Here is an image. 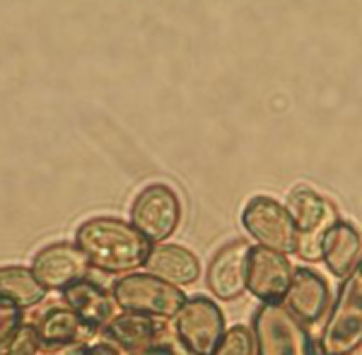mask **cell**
Returning a JSON list of instances; mask_svg holds the SVG:
<instances>
[{
    "label": "cell",
    "mask_w": 362,
    "mask_h": 355,
    "mask_svg": "<svg viewBox=\"0 0 362 355\" xmlns=\"http://www.w3.org/2000/svg\"><path fill=\"white\" fill-rule=\"evenodd\" d=\"M143 269L181 288V285H191L198 281L201 261L191 249L181 247V244H155Z\"/></svg>",
    "instance_id": "obj_15"
},
{
    "label": "cell",
    "mask_w": 362,
    "mask_h": 355,
    "mask_svg": "<svg viewBox=\"0 0 362 355\" xmlns=\"http://www.w3.org/2000/svg\"><path fill=\"white\" fill-rule=\"evenodd\" d=\"M181 223V201L167 184H148L131 203V225L150 244H162Z\"/></svg>",
    "instance_id": "obj_7"
},
{
    "label": "cell",
    "mask_w": 362,
    "mask_h": 355,
    "mask_svg": "<svg viewBox=\"0 0 362 355\" xmlns=\"http://www.w3.org/2000/svg\"><path fill=\"white\" fill-rule=\"evenodd\" d=\"M102 334H104V341L112 343L116 351L133 355L160 341L162 336H165V327H162L160 319L124 312V314H119V317H114L112 324H109Z\"/></svg>",
    "instance_id": "obj_14"
},
{
    "label": "cell",
    "mask_w": 362,
    "mask_h": 355,
    "mask_svg": "<svg viewBox=\"0 0 362 355\" xmlns=\"http://www.w3.org/2000/svg\"><path fill=\"white\" fill-rule=\"evenodd\" d=\"M362 256V235L348 220H338V223L326 232L324 244H321V259H324L326 269L334 273L336 278H346L355 264Z\"/></svg>",
    "instance_id": "obj_16"
},
{
    "label": "cell",
    "mask_w": 362,
    "mask_h": 355,
    "mask_svg": "<svg viewBox=\"0 0 362 355\" xmlns=\"http://www.w3.org/2000/svg\"><path fill=\"white\" fill-rule=\"evenodd\" d=\"M39 348H42V341H39L37 327L25 324L13 339L0 346V355H39Z\"/></svg>",
    "instance_id": "obj_20"
},
{
    "label": "cell",
    "mask_w": 362,
    "mask_h": 355,
    "mask_svg": "<svg viewBox=\"0 0 362 355\" xmlns=\"http://www.w3.org/2000/svg\"><path fill=\"white\" fill-rule=\"evenodd\" d=\"M133 355H189V353H181L179 346H174V343H167L165 336H162L160 341L153 343V346L143 348V351L133 353Z\"/></svg>",
    "instance_id": "obj_22"
},
{
    "label": "cell",
    "mask_w": 362,
    "mask_h": 355,
    "mask_svg": "<svg viewBox=\"0 0 362 355\" xmlns=\"http://www.w3.org/2000/svg\"><path fill=\"white\" fill-rule=\"evenodd\" d=\"M46 288L37 281L29 266H0V302H10L20 310H29L44 302Z\"/></svg>",
    "instance_id": "obj_18"
},
{
    "label": "cell",
    "mask_w": 362,
    "mask_h": 355,
    "mask_svg": "<svg viewBox=\"0 0 362 355\" xmlns=\"http://www.w3.org/2000/svg\"><path fill=\"white\" fill-rule=\"evenodd\" d=\"M25 327V310L10 302H0V346Z\"/></svg>",
    "instance_id": "obj_21"
},
{
    "label": "cell",
    "mask_w": 362,
    "mask_h": 355,
    "mask_svg": "<svg viewBox=\"0 0 362 355\" xmlns=\"http://www.w3.org/2000/svg\"><path fill=\"white\" fill-rule=\"evenodd\" d=\"M251 331L259 355H317L307 327L283 305L261 302L251 317Z\"/></svg>",
    "instance_id": "obj_5"
},
{
    "label": "cell",
    "mask_w": 362,
    "mask_h": 355,
    "mask_svg": "<svg viewBox=\"0 0 362 355\" xmlns=\"http://www.w3.org/2000/svg\"><path fill=\"white\" fill-rule=\"evenodd\" d=\"M114 302L119 310L128 314H143L153 319H172L177 317L184 302L189 300L184 290L177 285L162 281L153 273H128L119 278L112 288Z\"/></svg>",
    "instance_id": "obj_3"
},
{
    "label": "cell",
    "mask_w": 362,
    "mask_h": 355,
    "mask_svg": "<svg viewBox=\"0 0 362 355\" xmlns=\"http://www.w3.org/2000/svg\"><path fill=\"white\" fill-rule=\"evenodd\" d=\"M87 348L90 343H70V346H61L49 351V355H87Z\"/></svg>",
    "instance_id": "obj_23"
},
{
    "label": "cell",
    "mask_w": 362,
    "mask_h": 355,
    "mask_svg": "<svg viewBox=\"0 0 362 355\" xmlns=\"http://www.w3.org/2000/svg\"><path fill=\"white\" fill-rule=\"evenodd\" d=\"M34 327H37L39 341H42V348H46V351L70 346V343H90L92 336H97L78 314L63 305L46 310Z\"/></svg>",
    "instance_id": "obj_17"
},
{
    "label": "cell",
    "mask_w": 362,
    "mask_h": 355,
    "mask_svg": "<svg viewBox=\"0 0 362 355\" xmlns=\"http://www.w3.org/2000/svg\"><path fill=\"white\" fill-rule=\"evenodd\" d=\"M61 302H63V307H68L70 312L78 314L95 334H102L114 319L116 302H114L112 290L102 288V285L90 281V278L83 283H75L73 288L63 290Z\"/></svg>",
    "instance_id": "obj_13"
},
{
    "label": "cell",
    "mask_w": 362,
    "mask_h": 355,
    "mask_svg": "<svg viewBox=\"0 0 362 355\" xmlns=\"http://www.w3.org/2000/svg\"><path fill=\"white\" fill-rule=\"evenodd\" d=\"M280 305L293 314L297 322L312 327V324L324 319L326 310L331 307L329 285H326L321 273L309 269V266H300V269H295L290 288Z\"/></svg>",
    "instance_id": "obj_12"
},
{
    "label": "cell",
    "mask_w": 362,
    "mask_h": 355,
    "mask_svg": "<svg viewBox=\"0 0 362 355\" xmlns=\"http://www.w3.org/2000/svg\"><path fill=\"white\" fill-rule=\"evenodd\" d=\"M87 355H121V351H116L112 343L99 341V343H90V348H87Z\"/></svg>",
    "instance_id": "obj_24"
},
{
    "label": "cell",
    "mask_w": 362,
    "mask_h": 355,
    "mask_svg": "<svg viewBox=\"0 0 362 355\" xmlns=\"http://www.w3.org/2000/svg\"><path fill=\"white\" fill-rule=\"evenodd\" d=\"M362 348V256L343 278L319 336L321 355H355Z\"/></svg>",
    "instance_id": "obj_2"
},
{
    "label": "cell",
    "mask_w": 362,
    "mask_h": 355,
    "mask_svg": "<svg viewBox=\"0 0 362 355\" xmlns=\"http://www.w3.org/2000/svg\"><path fill=\"white\" fill-rule=\"evenodd\" d=\"M285 208L293 215L297 232H300V244H297V256L307 264L321 259V244L324 237L338 223V208L334 201L326 199L312 186H295L288 194Z\"/></svg>",
    "instance_id": "obj_4"
},
{
    "label": "cell",
    "mask_w": 362,
    "mask_h": 355,
    "mask_svg": "<svg viewBox=\"0 0 362 355\" xmlns=\"http://www.w3.org/2000/svg\"><path fill=\"white\" fill-rule=\"evenodd\" d=\"M242 228L249 232L259 247H266L278 254H297L300 232L283 203L271 196H254L242 211Z\"/></svg>",
    "instance_id": "obj_6"
},
{
    "label": "cell",
    "mask_w": 362,
    "mask_h": 355,
    "mask_svg": "<svg viewBox=\"0 0 362 355\" xmlns=\"http://www.w3.org/2000/svg\"><path fill=\"white\" fill-rule=\"evenodd\" d=\"M251 247L247 242H230L215 252L208 264L206 285L218 300L230 302L247 293V266Z\"/></svg>",
    "instance_id": "obj_11"
},
{
    "label": "cell",
    "mask_w": 362,
    "mask_h": 355,
    "mask_svg": "<svg viewBox=\"0 0 362 355\" xmlns=\"http://www.w3.org/2000/svg\"><path fill=\"white\" fill-rule=\"evenodd\" d=\"M225 314L206 295H196L184 302L174 317V334L179 346L189 355H210L225 336Z\"/></svg>",
    "instance_id": "obj_8"
},
{
    "label": "cell",
    "mask_w": 362,
    "mask_h": 355,
    "mask_svg": "<svg viewBox=\"0 0 362 355\" xmlns=\"http://www.w3.org/2000/svg\"><path fill=\"white\" fill-rule=\"evenodd\" d=\"M256 351V339L251 327L244 324H235L225 331V336L215 346V351L210 355H254Z\"/></svg>",
    "instance_id": "obj_19"
},
{
    "label": "cell",
    "mask_w": 362,
    "mask_h": 355,
    "mask_svg": "<svg viewBox=\"0 0 362 355\" xmlns=\"http://www.w3.org/2000/svg\"><path fill=\"white\" fill-rule=\"evenodd\" d=\"M293 264L285 254L271 252L266 247H251L247 266V290L261 302L280 305L293 281Z\"/></svg>",
    "instance_id": "obj_10"
},
{
    "label": "cell",
    "mask_w": 362,
    "mask_h": 355,
    "mask_svg": "<svg viewBox=\"0 0 362 355\" xmlns=\"http://www.w3.org/2000/svg\"><path fill=\"white\" fill-rule=\"evenodd\" d=\"M75 244L87 256L92 269L109 273V276L136 273V269L145 266L153 252V244L131 223L112 218V215H97L78 225Z\"/></svg>",
    "instance_id": "obj_1"
},
{
    "label": "cell",
    "mask_w": 362,
    "mask_h": 355,
    "mask_svg": "<svg viewBox=\"0 0 362 355\" xmlns=\"http://www.w3.org/2000/svg\"><path fill=\"white\" fill-rule=\"evenodd\" d=\"M29 269L46 288V293H63L75 283L87 281L92 266L75 242H51L34 254Z\"/></svg>",
    "instance_id": "obj_9"
}]
</instances>
